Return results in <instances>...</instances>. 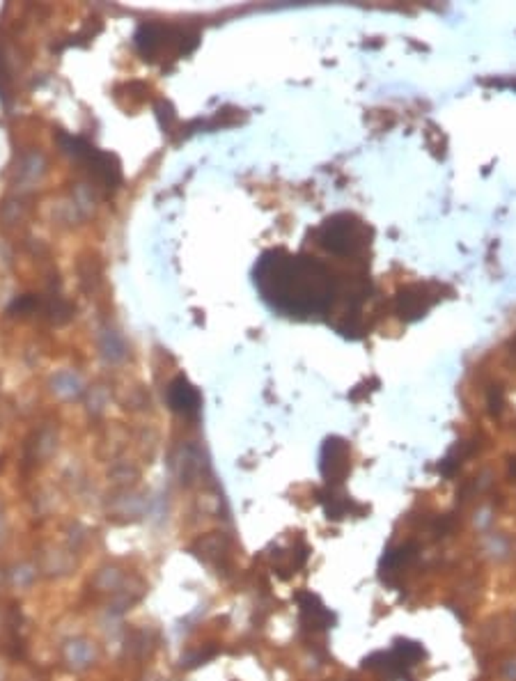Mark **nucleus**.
<instances>
[{"mask_svg": "<svg viewBox=\"0 0 516 681\" xmlns=\"http://www.w3.org/2000/svg\"><path fill=\"white\" fill-rule=\"evenodd\" d=\"M252 280L268 308L296 319L326 314L340 289L338 278L326 264L282 248L261 252L252 268Z\"/></svg>", "mask_w": 516, "mask_h": 681, "instance_id": "nucleus-1", "label": "nucleus"}, {"mask_svg": "<svg viewBox=\"0 0 516 681\" xmlns=\"http://www.w3.org/2000/svg\"><path fill=\"white\" fill-rule=\"evenodd\" d=\"M138 53L147 62L156 60H179L196 51L200 44V35L193 28L159 24V21H145L133 35Z\"/></svg>", "mask_w": 516, "mask_h": 681, "instance_id": "nucleus-2", "label": "nucleus"}, {"mask_svg": "<svg viewBox=\"0 0 516 681\" xmlns=\"http://www.w3.org/2000/svg\"><path fill=\"white\" fill-rule=\"evenodd\" d=\"M58 142L62 147L64 154H69L74 161H78L89 175H94L99 182L106 186L108 191H115L122 184V163L113 152H103V149L94 147L92 142L80 138V136H69V133H58Z\"/></svg>", "mask_w": 516, "mask_h": 681, "instance_id": "nucleus-3", "label": "nucleus"}, {"mask_svg": "<svg viewBox=\"0 0 516 681\" xmlns=\"http://www.w3.org/2000/svg\"><path fill=\"white\" fill-rule=\"evenodd\" d=\"M319 245L335 255H358L370 245L372 230L354 214H335L317 230Z\"/></svg>", "mask_w": 516, "mask_h": 681, "instance_id": "nucleus-4", "label": "nucleus"}, {"mask_svg": "<svg viewBox=\"0 0 516 681\" xmlns=\"http://www.w3.org/2000/svg\"><path fill=\"white\" fill-rule=\"evenodd\" d=\"M349 473V447L340 438H328L321 450V475L326 482L338 484Z\"/></svg>", "mask_w": 516, "mask_h": 681, "instance_id": "nucleus-5", "label": "nucleus"}, {"mask_svg": "<svg viewBox=\"0 0 516 681\" xmlns=\"http://www.w3.org/2000/svg\"><path fill=\"white\" fill-rule=\"evenodd\" d=\"M168 404H170V408L179 415L196 417L200 413L202 397H200L198 388L193 386L189 379L177 377L168 388Z\"/></svg>", "mask_w": 516, "mask_h": 681, "instance_id": "nucleus-6", "label": "nucleus"}, {"mask_svg": "<svg viewBox=\"0 0 516 681\" xmlns=\"http://www.w3.org/2000/svg\"><path fill=\"white\" fill-rule=\"evenodd\" d=\"M431 303H433V296L429 294L427 287H422V284L402 289L399 296H397V310H399V314L404 319L422 317V314L431 308Z\"/></svg>", "mask_w": 516, "mask_h": 681, "instance_id": "nucleus-7", "label": "nucleus"}, {"mask_svg": "<svg viewBox=\"0 0 516 681\" xmlns=\"http://www.w3.org/2000/svg\"><path fill=\"white\" fill-rule=\"evenodd\" d=\"M298 605H301V612H303V622L308 624L310 628L331 626L333 615L319 603V598L315 594H308V592L298 594Z\"/></svg>", "mask_w": 516, "mask_h": 681, "instance_id": "nucleus-8", "label": "nucleus"}, {"mask_svg": "<svg viewBox=\"0 0 516 681\" xmlns=\"http://www.w3.org/2000/svg\"><path fill=\"white\" fill-rule=\"evenodd\" d=\"M420 656H422V647L415 645V642L404 640V642H397V647H395V658H397L402 665H413Z\"/></svg>", "mask_w": 516, "mask_h": 681, "instance_id": "nucleus-9", "label": "nucleus"}, {"mask_svg": "<svg viewBox=\"0 0 516 681\" xmlns=\"http://www.w3.org/2000/svg\"><path fill=\"white\" fill-rule=\"evenodd\" d=\"M37 305H40V301H37L35 296H19L17 301H14L10 305V314H30L33 310H37Z\"/></svg>", "mask_w": 516, "mask_h": 681, "instance_id": "nucleus-10", "label": "nucleus"}, {"mask_svg": "<svg viewBox=\"0 0 516 681\" xmlns=\"http://www.w3.org/2000/svg\"><path fill=\"white\" fill-rule=\"evenodd\" d=\"M159 119H161V124H163V129H166V131L172 129V122H175V110L170 108V103H166V101L159 103Z\"/></svg>", "mask_w": 516, "mask_h": 681, "instance_id": "nucleus-11", "label": "nucleus"}]
</instances>
